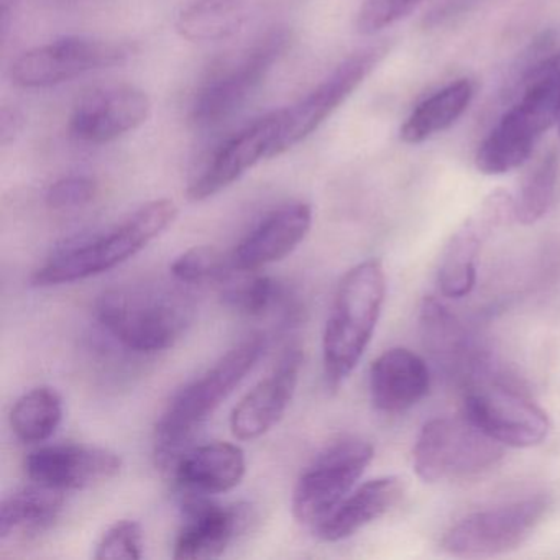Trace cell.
Here are the masks:
<instances>
[{
    "mask_svg": "<svg viewBox=\"0 0 560 560\" xmlns=\"http://www.w3.org/2000/svg\"><path fill=\"white\" fill-rule=\"evenodd\" d=\"M474 84L458 80L425 97L415 107L399 129V139L409 145H418L438 133L451 129L470 106Z\"/></svg>",
    "mask_w": 560,
    "mask_h": 560,
    "instance_id": "26",
    "label": "cell"
},
{
    "mask_svg": "<svg viewBox=\"0 0 560 560\" xmlns=\"http://www.w3.org/2000/svg\"><path fill=\"white\" fill-rule=\"evenodd\" d=\"M94 313L101 327L127 350L159 353L185 336L196 306L179 284L140 281L104 291Z\"/></svg>",
    "mask_w": 560,
    "mask_h": 560,
    "instance_id": "1",
    "label": "cell"
},
{
    "mask_svg": "<svg viewBox=\"0 0 560 560\" xmlns=\"http://www.w3.org/2000/svg\"><path fill=\"white\" fill-rule=\"evenodd\" d=\"M373 455V445L359 438H343L327 445L298 478L294 517L306 526L319 524L355 488Z\"/></svg>",
    "mask_w": 560,
    "mask_h": 560,
    "instance_id": "10",
    "label": "cell"
},
{
    "mask_svg": "<svg viewBox=\"0 0 560 560\" xmlns=\"http://www.w3.org/2000/svg\"><path fill=\"white\" fill-rule=\"evenodd\" d=\"M122 458L109 448L88 444H54L31 452L25 470L34 483L54 490H84L113 480Z\"/></svg>",
    "mask_w": 560,
    "mask_h": 560,
    "instance_id": "17",
    "label": "cell"
},
{
    "mask_svg": "<svg viewBox=\"0 0 560 560\" xmlns=\"http://www.w3.org/2000/svg\"><path fill=\"white\" fill-rule=\"evenodd\" d=\"M421 327L425 349L448 375L467 385L483 375V357L475 349L467 329L434 298H425L422 303Z\"/></svg>",
    "mask_w": 560,
    "mask_h": 560,
    "instance_id": "22",
    "label": "cell"
},
{
    "mask_svg": "<svg viewBox=\"0 0 560 560\" xmlns=\"http://www.w3.org/2000/svg\"><path fill=\"white\" fill-rule=\"evenodd\" d=\"M63 398L50 386L25 393L11 411V428L25 444H40L54 438L63 421Z\"/></svg>",
    "mask_w": 560,
    "mask_h": 560,
    "instance_id": "28",
    "label": "cell"
},
{
    "mask_svg": "<svg viewBox=\"0 0 560 560\" xmlns=\"http://www.w3.org/2000/svg\"><path fill=\"white\" fill-rule=\"evenodd\" d=\"M405 483L399 477H380L353 488L313 533L326 542H339L380 520L401 501Z\"/></svg>",
    "mask_w": 560,
    "mask_h": 560,
    "instance_id": "23",
    "label": "cell"
},
{
    "mask_svg": "<svg viewBox=\"0 0 560 560\" xmlns=\"http://www.w3.org/2000/svg\"><path fill=\"white\" fill-rule=\"evenodd\" d=\"M222 283V300L235 313L252 319L278 317L291 323L300 314L293 291L258 271L232 270Z\"/></svg>",
    "mask_w": 560,
    "mask_h": 560,
    "instance_id": "24",
    "label": "cell"
},
{
    "mask_svg": "<svg viewBox=\"0 0 560 560\" xmlns=\"http://www.w3.org/2000/svg\"><path fill=\"white\" fill-rule=\"evenodd\" d=\"M514 218V198L503 189L490 192L477 211L448 238L439 265V290L445 298L468 296L477 283L481 248L501 225Z\"/></svg>",
    "mask_w": 560,
    "mask_h": 560,
    "instance_id": "13",
    "label": "cell"
},
{
    "mask_svg": "<svg viewBox=\"0 0 560 560\" xmlns=\"http://www.w3.org/2000/svg\"><path fill=\"white\" fill-rule=\"evenodd\" d=\"M385 294V271L376 260L357 265L340 281L323 339L324 375L330 388H339L359 365L378 324Z\"/></svg>",
    "mask_w": 560,
    "mask_h": 560,
    "instance_id": "4",
    "label": "cell"
},
{
    "mask_svg": "<svg viewBox=\"0 0 560 560\" xmlns=\"http://www.w3.org/2000/svg\"><path fill=\"white\" fill-rule=\"evenodd\" d=\"M303 352L291 347L273 372L261 380L231 415L232 434L241 441H254L275 428L283 418L300 382Z\"/></svg>",
    "mask_w": 560,
    "mask_h": 560,
    "instance_id": "19",
    "label": "cell"
},
{
    "mask_svg": "<svg viewBox=\"0 0 560 560\" xmlns=\"http://www.w3.org/2000/svg\"><path fill=\"white\" fill-rule=\"evenodd\" d=\"M388 55L386 45L363 48L342 61L323 83L281 109V155L316 132Z\"/></svg>",
    "mask_w": 560,
    "mask_h": 560,
    "instance_id": "12",
    "label": "cell"
},
{
    "mask_svg": "<svg viewBox=\"0 0 560 560\" xmlns=\"http://www.w3.org/2000/svg\"><path fill=\"white\" fill-rule=\"evenodd\" d=\"M130 45L103 38L67 37L22 54L11 68L14 84L28 90L58 86L91 71L124 63Z\"/></svg>",
    "mask_w": 560,
    "mask_h": 560,
    "instance_id": "11",
    "label": "cell"
},
{
    "mask_svg": "<svg viewBox=\"0 0 560 560\" xmlns=\"http://www.w3.org/2000/svg\"><path fill=\"white\" fill-rule=\"evenodd\" d=\"M503 455L504 445L465 416L435 418L419 432L412 465L422 481L438 483L483 474L498 465Z\"/></svg>",
    "mask_w": 560,
    "mask_h": 560,
    "instance_id": "7",
    "label": "cell"
},
{
    "mask_svg": "<svg viewBox=\"0 0 560 560\" xmlns=\"http://www.w3.org/2000/svg\"><path fill=\"white\" fill-rule=\"evenodd\" d=\"M552 508L549 494H534L468 514L445 533L442 549L455 557L478 559L523 546Z\"/></svg>",
    "mask_w": 560,
    "mask_h": 560,
    "instance_id": "8",
    "label": "cell"
},
{
    "mask_svg": "<svg viewBox=\"0 0 560 560\" xmlns=\"http://www.w3.org/2000/svg\"><path fill=\"white\" fill-rule=\"evenodd\" d=\"M559 182V159L550 152L530 170L514 199V219L530 225L540 221L552 209Z\"/></svg>",
    "mask_w": 560,
    "mask_h": 560,
    "instance_id": "29",
    "label": "cell"
},
{
    "mask_svg": "<svg viewBox=\"0 0 560 560\" xmlns=\"http://www.w3.org/2000/svg\"><path fill=\"white\" fill-rule=\"evenodd\" d=\"M421 0H365L357 18V31L375 35L383 28L408 18Z\"/></svg>",
    "mask_w": 560,
    "mask_h": 560,
    "instance_id": "32",
    "label": "cell"
},
{
    "mask_svg": "<svg viewBox=\"0 0 560 560\" xmlns=\"http://www.w3.org/2000/svg\"><path fill=\"white\" fill-rule=\"evenodd\" d=\"M143 557V530L137 521L120 520L101 537L94 552L96 560H140Z\"/></svg>",
    "mask_w": 560,
    "mask_h": 560,
    "instance_id": "31",
    "label": "cell"
},
{
    "mask_svg": "<svg viewBox=\"0 0 560 560\" xmlns=\"http://www.w3.org/2000/svg\"><path fill=\"white\" fill-rule=\"evenodd\" d=\"M560 120V54L533 70L526 90L481 142L475 166L483 175H506L533 155L540 137Z\"/></svg>",
    "mask_w": 560,
    "mask_h": 560,
    "instance_id": "5",
    "label": "cell"
},
{
    "mask_svg": "<svg viewBox=\"0 0 560 560\" xmlns=\"http://www.w3.org/2000/svg\"><path fill=\"white\" fill-rule=\"evenodd\" d=\"M150 113V97L139 88L130 84L100 88L74 107L70 132L80 142L101 145L139 129Z\"/></svg>",
    "mask_w": 560,
    "mask_h": 560,
    "instance_id": "16",
    "label": "cell"
},
{
    "mask_svg": "<svg viewBox=\"0 0 560 560\" xmlns=\"http://www.w3.org/2000/svg\"><path fill=\"white\" fill-rule=\"evenodd\" d=\"M247 471L245 452L231 442H209V444L191 445L183 452L170 468L182 494L228 493L244 480Z\"/></svg>",
    "mask_w": 560,
    "mask_h": 560,
    "instance_id": "20",
    "label": "cell"
},
{
    "mask_svg": "<svg viewBox=\"0 0 560 560\" xmlns=\"http://www.w3.org/2000/svg\"><path fill=\"white\" fill-rule=\"evenodd\" d=\"M281 155V110L255 120L222 143L188 186V198L201 202L234 185L264 160Z\"/></svg>",
    "mask_w": 560,
    "mask_h": 560,
    "instance_id": "14",
    "label": "cell"
},
{
    "mask_svg": "<svg viewBox=\"0 0 560 560\" xmlns=\"http://www.w3.org/2000/svg\"><path fill=\"white\" fill-rule=\"evenodd\" d=\"M2 2V11H9V8H11L14 2H18V0H0Z\"/></svg>",
    "mask_w": 560,
    "mask_h": 560,
    "instance_id": "34",
    "label": "cell"
},
{
    "mask_svg": "<svg viewBox=\"0 0 560 560\" xmlns=\"http://www.w3.org/2000/svg\"><path fill=\"white\" fill-rule=\"evenodd\" d=\"M265 349V336L247 337L173 396L155 425V458L162 470L170 471L176 458L191 447L196 435L254 370Z\"/></svg>",
    "mask_w": 560,
    "mask_h": 560,
    "instance_id": "3",
    "label": "cell"
},
{
    "mask_svg": "<svg viewBox=\"0 0 560 560\" xmlns=\"http://www.w3.org/2000/svg\"><path fill=\"white\" fill-rule=\"evenodd\" d=\"M313 209L306 202H288L265 215L231 254L238 271H258L284 260L310 234Z\"/></svg>",
    "mask_w": 560,
    "mask_h": 560,
    "instance_id": "18",
    "label": "cell"
},
{
    "mask_svg": "<svg viewBox=\"0 0 560 560\" xmlns=\"http://www.w3.org/2000/svg\"><path fill=\"white\" fill-rule=\"evenodd\" d=\"M97 192L94 179L88 176H67L48 188L45 201L55 211H73L93 201Z\"/></svg>",
    "mask_w": 560,
    "mask_h": 560,
    "instance_id": "33",
    "label": "cell"
},
{
    "mask_svg": "<svg viewBox=\"0 0 560 560\" xmlns=\"http://www.w3.org/2000/svg\"><path fill=\"white\" fill-rule=\"evenodd\" d=\"M290 44V32L275 28L215 68L195 94L192 122L198 127H214L234 116L257 93Z\"/></svg>",
    "mask_w": 560,
    "mask_h": 560,
    "instance_id": "6",
    "label": "cell"
},
{
    "mask_svg": "<svg viewBox=\"0 0 560 560\" xmlns=\"http://www.w3.org/2000/svg\"><path fill=\"white\" fill-rule=\"evenodd\" d=\"M467 386L464 416L485 434L504 447H534L546 441L549 418L523 392L485 375Z\"/></svg>",
    "mask_w": 560,
    "mask_h": 560,
    "instance_id": "9",
    "label": "cell"
},
{
    "mask_svg": "<svg viewBox=\"0 0 560 560\" xmlns=\"http://www.w3.org/2000/svg\"><path fill=\"white\" fill-rule=\"evenodd\" d=\"M176 215L175 202L156 199L114 228L68 238L35 270L32 283L40 288L60 287L106 273L159 238Z\"/></svg>",
    "mask_w": 560,
    "mask_h": 560,
    "instance_id": "2",
    "label": "cell"
},
{
    "mask_svg": "<svg viewBox=\"0 0 560 560\" xmlns=\"http://www.w3.org/2000/svg\"><path fill=\"white\" fill-rule=\"evenodd\" d=\"M559 133H560V120H559Z\"/></svg>",
    "mask_w": 560,
    "mask_h": 560,
    "instance_id": "35",
    "label": "cell"
},
{
    "mask_svg": "<svg viewBox=\"0 0 560 560\" xmlns=\"http://www.w3.org/2000/svg\"><path fill=\"white\" fill-rule=\"evenodd\" d=\"M255 520L250 503L221 504L202 494H182V526L173 547L178 560L215 559Z\"/></svg>",
    "mask_w": 560,
    "mask_h": 560,
    "instance_id": "15",
    "label": "cell"
},
{
    "mask_svg": "<svg viewBox=\"0 0 560 560\" xmlns=\"http://www.w3.org/2000/svg\"><path fill=\"white\" fill-rule=\"evenodd\" d=\"M248 19L245 0H191L176 15L179 37L195 44L228 40Z\"/></svg>",
    "mask_w": 560,
    "mask_h": 560,
    "instance_id": "27",
    "label": "cell"
},
{
    "mask_svg": "<svg viewBox=\"0 0 560 560\" xmlns=\"http://www.w3.org/2000/svg\"><path fill=\"white\" fill-rule=\"evenodd\" d=\"M232 270L234 267L231 257H224L218 248L209 245H199L183 252L170 267L173 278L182 284L222 281Z\"/></svg>",
    "mask_w": 560,
    "mask_h": 560,
    "instance_id": "30",
    "label": "cell"
},
{
    "mask_svg": "<svg viewBox=\"0 0 560 560\" xmlns=\"http://www.w3.org/2000/svg\"><path fill=\"white\" fill-rule=\"evenodd\" d=\"M63 506V491L54 488L34 483L14 491L0 506V540H31L48 533Z\"/></svg>",
    "mask_w": 560,
    "mask_h": 560,
    "instance_id": "25",
    "label": "cell"
},
{
    "mask_svg": "<svg viewBox=\"0 0 560 560\" xmlns=\"http://www.w3.org/2000/svg\"><path fill=\"white\" fill-rule=\"evenodd\" d=\"M431 388V373L418 353L396 347L386 350L370 369V398L385 415H401L418 405Z\"/></svg>",
    "mask_w": 560,
    "mask_h": 560,
    "instance_id": "21",
    "label": "cell"
}]
</instances>
